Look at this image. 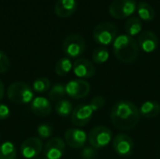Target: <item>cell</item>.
Returning <instances> with one entry per match:
<instances>
[{"instance_id":"1","label":"cell","mask_w":160,"mask_h":159,"mask_svg":"<svg viewBox=\"0 0 160 159\" xmlns=\"http://www.w3.org/2000/svg\"><path fill=\"white\" fill-rule=\"evenodd\" d=\"M140 115V111L132 102L121 100L112 109L111 120L116 128L121 130H129L138 125Z\"/></svg>"},{"instance_id":"2","label":"cell","mask_w":160,"mask_h":159,"mask_svg":"<svg viewBox=\"0 0 160 159\" xmlns=\"http://www.w3.org/2000/svg\"><path fill=\"white\" fill-rule=\"evenodd\" d=\"M140 47L137 41L128 35L117 36L113 42V54L122 63H133L139 56Z\"/></svg>"},{"instance_id":"3","label":"cell","mask_w":160,"mask_h":159,"mask_svg":"<svg viewBox=\"0 0 160 159\" xmlns=\"http://www.w3.org/2000/svg\"><path fill=\"white\" fill-rule=\"evenodd\" d=\"M8 99L15 104H27L34 99L32 88L24 82H15L11 83L7 91Z\"/></svg>"},{"instance_id":"4","label":"cell","mask_w":160,"mask_h":159,"mask_svg":"<svg viewBox=\"0 0 160 159\" xmlns=\"http://www.w3.org/2000/svg\"><path fill=\"white\" fill-rule=\"evenodd\" d=\"M93 37L99 45H110L113 43L117 37V28L111 22H101L95 27Z\"/></svg>"},{"instance_id":"5","label":"cell","mask_w":160,"mask_h":159,"mask_svg":"<svg viewBox=\"0 0 160 159\" xmlns=\"http://www.w3.org/2000/svg\"><path fill=\"white\" fill-rule=\"evenodd\" d=\"M62 48L63 52L68 57L77 58L82 55L85 50V40L82 36L78 34H72L64 39Z\"/></svg>"},{"instance_id":"6","label":"cell","mask_w":160,"mask_h":159,"mask_svg":"<svg viewBox=\"0 0 160 159\" xmlns=\"http://www.w3.org/2000/svg\"><path fill=\"white\" fill-rule=\"evenodd\" d=\"M137 9L135 0H113L109 7V12L115 19H125L132 15Z\"/></svg>"},{"instance_id":"7","label":"cell","mask_w":160,"mask_h":159,"mask_svg":"<svg viewBox=\"0 0 160 159\" xmlns=\"http://www.w3.org/2000/svg\"><path fill=\"white\" fill-rule=\"evenodd\" d=\"M112 138V131L110 128L104 126H98L94 127L88 134L89 143L95 149H101L106 147L111 142Z\"/></svg>"},{"instance_id":"8","label":"cell","mask_w":160,"mask_h":159,"mask_svg":"<svg viewBox=\"0 0 160 159\" xmlns=\"http://www.w3.org/2000/svg\"><path fill=\"white\" fill-rule=\"evenodd\" d=\"M65 86L67 95L74 99H80L87 97L91 89L89 82L82 79L69 81Z\"/></svg>"},{"instance_id":"9","label":"cell","mask_w":160,"mask_h":159,"mask_svg":"<svg viewBox=\"0 0 160 159\" xmlns=\"http://www.w3.org/2000/svg\"><path fill=\"white\" fill-rule=\"evenodd\" d=\"M66 142L60 138H52L44 145V157L46 159H60L65 154Z\"/></svg>"},{"instance_id":"10","label":"cell","mask_w":160,"mask_h":159,"mask_svg":"<svg viewBox=\"0 0 160 159\" xmlns=\"http://www.w3.org/2000/svg\"><path fill=\"white\" fill-rule=\"evenodd\" d=\"M112 147L118 156L127 157L132 154L134 149V142L128 135L119 134L114 138L112 142Z\"/></svg>"},{"instance_id":"11","label":"cell","mask_w":160,"mask_h":159,"mask_svg":"<svg viewBox=\"0 0 160 159\" xmlns=\"http://www.w3.org/2000/svg\"><path fill=\"white\" fill-rule=\"evenodd\" d=\"M43 143L38 137L26 139L21 146V154L25 159L36 158L42 151Z\"/></svg>"},{"instance_id":"12","label":"cell","mask_w":160,"mask_h":159,"mask_svg":"<svg viewBox=\"0 0 160 159\" xmlns=\"http://www.w3.org/2000/svg\"><path fill=\"white\" fill-rule=\"evenodd\" d=\"M94 111L90 105H80L71 113V123L76 127L86 126L93 117Z\"/></svg>"},{"instance_id":"13","label":"cell","mask_w":160,"mask_h":159,"mask_svg":"<svg viewBox=\"0 0 160 159\" xmlns=\"http://www.w3.org/2000/svg\"><path fill=\"white\" fill-rule=\"evenodd\" d=\"M87 135L78 128H69L65 132V142L74 149L82 148L86 142Z\"/></svg>"},{"instance_id":"14","label":"cell","mask_w":160,"mask_h":159,"mask_svg":"<svg viewBox=\"0 0 160 159\" xmlns=\"http://www.w3.org/2000/svg\"><path fill=\"white\" fill-rule=\"evenodd\" d=\"M72 69L77 77L84 79L92 78L96 73V68L93 63L85 58H80L76 60L73 64Z\"/></svg>"},{"instance_id":"15","label":"cell","mask_w":160,"mask_h":159,"mask_svg":"<svg viewBox=\"0 0 160 159\" xmlns=\"http://www.w3.org/2000/svg\"><path fill=\"white\" fill-rule=\"evenodd\" d=\"M139 47L145 52H153L158 45V39L156 34L152 31H143L139 36Z\"/></svg>"},{"instance_id":"16","label":"cell","mask_w":160,"mask_h":159,"mask_svg":"<svg viewBox=\"0 0 160 159\" xmlns=\"http://www.w3.org/2000/svg\"><path fill=\"white\" fill-rule=\"evenodd\" d=\"M30 108L34 114L40 116V117L48 116L52 112L51 101L48 98L43 97H35L31 102Z\"/></svg>"},{"instance_id":"17","label":"cell","mask_w":160,"mask_h":159,"mask_svg":"<svg viewBox=\"0 0 160 159\" xmlns=\"http://www.w3.org/2000/svg\"><path fill=\"white\" fill-rule=\"evenodd\" d=\"M76 8V0H58L54 7V12L60 18H67L71 16Z\"/></svg>"},{"instance_id":"18","label":"cell","mask_w":160,"mask_h":159,"mask_svg":"<svg viewBox=\"0 0 160 159\" xmlns=\"http://www.w3.org/2000/svg\"><path fill=\"white\" fill-rule=\"evenodd\" d=\"M160 113V105L156 101H146L140 108V114L145 118H154Z\"/></svg>"},{"instance_id":"19","label":"cell","mask_w":160,"mask_h":159,"mask_svg":"<svg viewBox=\"0 0 160 159\" xmlns=\"http://www.w3.org/2000/svg\"><path fill=\"white\" fill-rule=\"evenodd\" d=\"M137 9H138V14H139L140 19L145 22H151L155 19L156 12L150 4L146 2H140L137 5Z\"/></svg>"},{"instance_id":"20","label":"cell","mask_w":160,"mask_h":159,"mask_svg":"<svg viewBox=\"0 0 160 159\" xmlns=\"http://www.w3.org/2000/svg\"><path fill=\"white\" fill-rule=\"evenodd\" d=\"M142 24L141 19L138 17H132V18L128 19L125 25L127 35H128L132 37L134 36H137L138 34H140L142 31Z\"/></svg>"},{"instance_id":"21","label":"cell","mask_w":160,"mask_h":159,"mask_svg":"<svg viewBox=\"0 0 160 159\" xmlns=\"http://www.w3.org/2000/svg\"><path fill=\"white\" fill-rule=\"evenodd\" d=\"M17 151L11 142H5L0 145V159H16Z\"/></svg>"},{"instance_id":"22","label":"cell","mask_w":160,"mask_h":159,"mask_svg":"<svg viewBox=\"0 0 160 159\" xmlns=\"http://www.w3.org/2000/svg\"><path fill=\"white\" fill-rule=\"evenodd\" d=\"M72 63L70 61L69 58L67 57H63L61 59H59L55 65V73L58 76H66L67 74H68L70 72V70L72 69Z\"/></svg>"},{"instance_id":"23","label":"cell","mask_w":160,"mask_h":159,"mask_svg":"<svg viewBox=\"0 0 160 159\" xmlns=\"http://www.w3.org/2000/svg\"><path fill=\"white\" fill-rule=\"evenodd\" d=\"M55 111L56 113L60 116L66 117L72 113L73 112V106L70 101L67 99H61L56 102L55 105Z\"/></svg>"},{"instance_id":"24","label":"cell","mask_w":160,"mask_h":159,"mask_svg":"<svg viewBox=\"0 0 160 159\" xmlns=\"http://www.w3.org/2000/svg\"><path fill=\"white\" fill-rule=\"evenodd\" d=\"M66 95V86L61 83H56L49 91V99L51 101H59Z\"/></svg>"},{"instance_id":"25","label":"cell","mask_w":160,"mask_h":159,"mask_svg":"<svg viewBox=\"0 0 160 159\" xmlns=\"http://www.w3.org/2000/svg\"><path fill=\"white\" fill-rule=\"evenodd\" d=\"M50 88H51V82L49 79H47L45 77L38 78L33 82V91H35L38 94H43V93L49 91Z\"/></svg>"},{"instance_id":"26","label":"cell","mask_w":160,"mask_h":159,"mask_svg":"<svg viewBox=\"0 0 160 159\" xmlns=\"http://www.w3.org/2000/svg\"><path fill=\"white\" fill-rule=\"evenodd\" d=\"M109 51L105 47H99L93 52L92 58L96 64H103L109 59Z\"/></svg>"},{"instance_id":"27","label":"cell","mask_w":160,"mask_h":159,"mask_svg":"<svg viewBox=\"0 0 160 159\" xmlns=\"http://www.w3.org/2000/svg\"><path fill=\"white\" fill-rule=\"evenodd\" d=\"M37 132L40 139H49L52 135V127L48 124H41L38 127Z\"/></svg>"},{"instance_id":"28","label":"cell","mask_w":160,"mask_h":159,"mask_svg":"<svg viewBox=\"0 0 160 159\" xmlns=\"http://www.w3.org/2000/svg\"><path fill=\"white\" fill-rule=\"evenodd\" d=\"M9 67L10 62L8 55L4 52L0 51V74L7 72L9 69Z\"/></svg>"},{"instance_id":"29","label":"cell","mask_w":160,"mask_h":159,"mask_svg":"<svg viewBox=\"0 0 160 159\" xmlns=\"http://www.w3.org/2000/svg\"><path fill=\"white\" fill-rule=\"evenodd\" d=\"M98 156L97 149L93 148L92 146L84 147L81 152V157L82 159H95Z\"/></svg>"},{"instance_id":"30","label":"cell","mask_w":160,"mask_h":159,"mask_svg":"<svg viewBox=\"0 0 160 159\" xmlns=\"http://www.w3.org/2000/svg\"><path fill=\"white\" fill-rule=\"evenodd\" d=\"M89 105L91 106V108H92V110L94 112H97V111H98L99 109H101L105 105V99H104V97H102L100 96H98V97H94L91 100Z\"/></svg>"},{"instance_id":"31","label":"cell","mask_w":160,"mask_h":159,"mask_svg":"<svg viewBox=\"0 0 160 159\" xmlns=\"http://www.w3.org/2000/svg\"><path fill=\"white\" fill-rule=\"evenodd\" d=\"M9 115H10L9 108L5 104L0 103V120H6L9 117Z\"/></svg>"},{"instance_id":"32","label":"cell","mask_w":160,"mask_h":159,"mask_svg":"<svg viewBox=\"0 0 160 159\" xmlns=\"http://www.w3.org/2000/svg\"><path fill=\"white\" fill-rule=\"evenodd\" d=\"M4 95H5V86L3 82L0 81V100L4 97Z\"/></svg>"},{"instance_id":"33","label":"cell","mask_w":160,"mask_h":159,"mask_svg":"<svg viewBox=\"0 0 160 159\" xmlns=\"http://www.w3.org/2000/svg\"><path fill=\"white\" fill-rule=\"evenodd\" d=\"M33 159H46V158H38V157H36V158H33Z\"/></svg>"},{"instance_id":"34","label":"cell","mask_w":160,"mask_h":159,"mask_svg":"<svg viewBox=\"0 0 160 159\" xmlns=\"http://www.w3.org/2000/svg\"><path fill=\"white\" fill-rule=\"evenodd\" d=\"M0 138H1V137H0Z\"/></svg>"}]
</instances>
